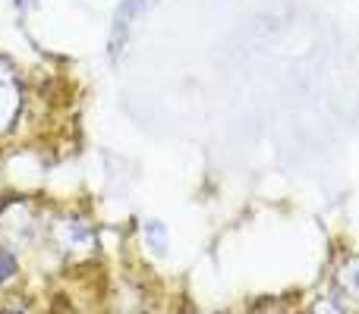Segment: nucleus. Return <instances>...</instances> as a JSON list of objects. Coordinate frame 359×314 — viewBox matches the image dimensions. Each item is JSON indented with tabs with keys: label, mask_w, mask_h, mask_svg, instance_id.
<instances>
[{
	"label": "nucleus",
	"mask_w": 359,
	"mask_h": 314,
	"mask_svg": "<svg viewBox=\"0 0 359 314\" xmlns=\"http://www.w3.org/2000/svg\"><path fill=\"white\" fill-rule=\"evenodd\" d=\"M48 236L54 242L57 255L63 258H86L95 252V227L79 214H63L60 220H54L48 227Z\"/></svg>",
	"instance_id": "obj_1"
},
{
	"label": "nucleus",
	"mask_w": 359,
	"mask_h": 314,
	"mask_svg": "<svg viewBox=\"0 0 359 314\" xmlns=\"http://www.w3.org/2000/svg\"><path fill=\"white\" fill-rule=\"evenodd\" d=\"M312 314H350V308L341 305L337 299H325V302H318L316 308H312Z\"/></svg>",
	"instance_id": "obj_6"
},
{
	"label": "nucleus",
	"mask_w": 359,
	"mask_h": 314,
	"mask_svg": "<svg viewBox=\"0 0 359 314\" xmlns=\"http://www.w3.org/2000/svg\"><path fill=\"white\" fill-rule=\"evenodd\" d=\"M149 6H151V0H120L117 13H114V22H111V54L114 57L123 54L126 41H130V35H133V25H136V19L142 16Z\"/></svg>",
	"instance_id": "obj_3"
},
{
	"label": "nucleus",
	"mask_w": 359,
	"mask_h": 314,
	"mask_svg": "<svg viewBox=\"0 0 359 314\" xmlns=\"http://www.w3.org/2000/svg\"><path fill=\"white\" fill-rule=\"evenodd\" d=\"M0 314H35V311H32L29 305H22V302H13V305H4Z\"/></svg>",
	"instance_id": "obj_7"
},
{
	"label": "nucleus",
	"mask_w": 359,
	"mask_h": 314,
	"mask_svg": "<svg viewBox=\"0 0 359 314\" xmlns=\"http://www.w3.org/2000/svg\"><path fill=\"white\" fill-rule=\"evenodd\" d=\"M145 239H149V245L155 248L158 255H164L168 252V229H164V223H158V220H149L145 223Z\"/></svg>",
	"instance_id": "obj_5"
},
{
	"label": "nucleus",
	"mask_w": 359,
	"mask_h": 314,
	"mask_svg": "<svg viewBox=\"0 0 359 314\" xmlns=\"http://www.w3.org/2000/svg\"><path fill=\"white\" fill-rule=\"evenodd\" d=\"M22 113V79L6 57H0V138L16 126Z\"/></svg>",
	"instance_id": "obj_2"
},
{
	"label": "nucleus",
	"mask_w": 359,
	"mask_h": 314,
	"mask_svg": "<svg viewBox=\"0 0 359 314\" xmlns=\"http://www.w3.org/2000/svg\"><path fill=\"white\" fill-rule=\"evenodd\" d=\"M337 292H341V299H337L341 305H347L350 311L359 308V255L341 267V273H337Z\"/></svg>",
	"instance_id": "obj_4"
}]
</instances>
